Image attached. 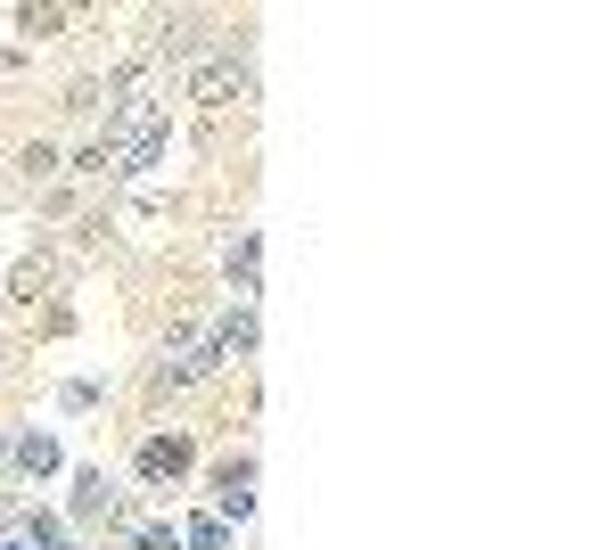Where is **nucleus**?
I'll return each mask as SVG.
<instances>
[{
    "mask_svg": "<svg viewBox=\"0 0 616 550\" xmlns=\"http://www.w3.org/2000/svg\"><path fill=\"white\" fill-rule=\"evenodd\" d=\"M17 460L34 468V477H50V468H58V443L50 436H17Z\"/></svg>",
    "mask_w": 616,
    "mask_h": 550,
    "instance_id": "0eeeda50",
    "label": "nucleus"
},
{
    "mask_svg": "<svg viewBox=\"0 0 616 550\" xmlns=\"http://www.w3.org/2000/svg\"><path fill=\"white\" fill-rule=\"evenodd\" d=\"M255 91V58H247V41H223V50L198 66V83H189V99H198L205 115H223V108H239V99Z\"/></svg>",
    "mask_w": 616,
    "mask_h": 550,
    "instance_id": "f257e3e1",
    "label": "nucleus"
},
{
    "mask_svg": "<svg viewBox=\"0 0 616 550\" xmlns=\"http://www.w3.org/2000/svg\"><path fill=\"white\" fill-rule=\"evenodd\" d=\"M17 25H25V34H66V9H25Z\"/></svg>",
    "mask_w": 616,
    "mask_h": 550,
    "instance_id": "1a4fd4ad",
    "label": "nucleus"
},
{
    "mask_svg": "<svg viewBox=\"0 0 616 550\" xmlns=\"http://www.w3.org/2000/svg\"><path fill=\"white\" fill-rule=\"evenodd\" d=\"M140 550H181V542H173V526H140Z\"/></svg>",
    "mask_w": 616,
    "mask_h": 550,
    "instance_id": "9d476101",
    "label": "nucleus"
},
{
    "mask_svg": "<svg viewBox=\"0 0 616 550\" xmlns=\"http://www.w3.org/2000/svg\"><path fill=\"white\" fill-rule=\"evenodd\" d=\"M181 468H189V443H181V436H156V443H140V477H149V485L181 477Z\"/></svg>",
    "mask_w": 616,
    "mask_h": 550,
    "instance_id": "39448f33",
    "label": "nucleus"
},
{
    "mask_svg": "<svg viewBox=\"0 0 616 550\" xmlns=\"http://www.w3.org/2000/svg\"><path fill=\"white\" fill-rule=\"evenodd\" d=\"M75 510H83V517H115V493H108V477H99V468H83V477H75Z\"/></svg>",
    "mask_w": 616,
    "mask_h": 550,
    "instance_id": "423d86ee",
    "label": "nucleus"
},
{
    "mask_svg": "<svg viewBox=\"0 0 616 550\" xmlns=\"http://www.w3.org/2000/svg\"><path fill=\"white\" fill-rule=\"evenodd\" d=\"M0 550H34V542H0Z\"/></svg>",
    "mask_w": 616,
    "mask_h": 550,
    "instance_id": "f8f14e48",
    "label": "nucleus"
},
{
    "mask_svg": "<svg viewBox=\"0 0 616 550\" xmlns=\"http://www.w3.org/2000/svg\"><path fill=\"white\" fill-rule=\"evenodd\" d=\"M223 362V353H214V329H181L165 346V370H156V386H189V378H205V370Z\"/></svg>",
    "mask_w": 616,
    "mask_h": 550,
    "instance_id": "f03ea898",
    "label": "nucleus"
},
{
    "mask_svg": "<svg viewBox=\"0 0 616 550\" xmlns=\"http://www.w3.org/2000/svg\"><path fill=\"white\" fill-rule=\"evenodd\" d=\"M214 501H223V517L255 510V460H223V468H214Z\"/></svg>",
    "mask_w": 616,
    "mask_h": 550,
    "instance_id": "7ed1b4c3",
    "label": "nucleus"
},
{
    "mask_svg": "<svg viewBox=\"0 0 616 550\" xmlns=\"http://www.w3.org/2000/svg\"><path fill=\"white\" fill-rule=\"evenodd\" d=\"M205 50H214V41H205V17H165V34H156V58H165V66L173 58L189 66V58H205Z\"/></svg>",
    "mask_w": 616,
    "mask_h": 550,
    "instance_id": "20e7f679",
    "label": "nucleus"
},
{
    "mask_svg": "<svg viewBox=\"0 0 616 550\" xmlns=\"http://www.w3.org/2000/svg\"><path fill=\"white\" fill-rule=\"evenodd\" d=\"M223 542H230L223 517H198V526H189V550H223Z\"/></svg>",
    "mask_w": 616,
    "mask_h": 550,
    "instance_id": "6e6552de",
    "label": "nucleus"
},
{
    "mask_svg": "<svg viewBox=\"0 0 616 550\" xmlns=\"http://www.w3.org/2000/svg\"><path fill=\"white\" fill-rule=\"evenodd\" d=\"M9 517H17V501H9V493H0V526H9Z\"/></svg>",
    "mask_w": 616,
    "mask_h": 550,
    "instance_id": "9b49d317",
    "label": "nucleus"
}]
</instances>
